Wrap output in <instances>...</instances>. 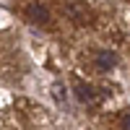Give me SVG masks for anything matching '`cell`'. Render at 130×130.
<instances>
[{"label":"cell","instance_id":"6da1fadb","mask_svg":"<svg viewBox=\"0 0 130 130\" xmlns=\"http://www.w3.org/2000/svg\"><path fill=\"white\" fill-rule=\"evenodd\" d=\"M65 16H68L73 24L83 26V24L91 21V10H89V5H83L81 0H68V3H65Z\"/></svg>","mask_w":130,"mask_h":130},{"label":"cell","instance_id":"7a4b0ae2","mask_svg":"<svg viewBox=\"0 0 130 130\" xmlns=\"http://www.w3.org/2000/svg\"><path fill=\"white\" fill-rule=\"evenodd\" d=\"M73 91H75V99H78L81 104H86V107H96V104L102 102V94L96 91L94 86H89V83H81L78 81Z\"/></svg>","mask_w":130,"mask_h":130},{"label":"cell","instance_id":"3957f363","mask_svg":"<svg viewBox=\"0 0 130 130\" xmlns=\"http://www.w3.org/2000/svg\"><path fill=\"white\" fill-rule=\"evenodd\" d=\"M26 18L37 26H50V8L42 5V3H31L26 8Z\"/></svg>","mask_w":130,"mask_h":130},{"label":"cell","instance_id":"277c9868","mask_svg":"<svg viewBox=\"0 0 130 130\" xmlns=\"http://www.w3.org/2000/svg\"><path fill=\"white\" fill-rule=\"evenodd\" d=\"M94 60H96V68H99L102 73L115 70V68H117V62H120L117 52H112V50H99V52L94 55Z\"/></svg>","mask_w":130,"mask_h":130},{"label":"cell","instance_id":"5b68a950","mask_svg":"<svg viewBox=\"0 0 130 130\" xmlns=\"http://www.w3.org/2000/svg\"><path fill=\"white\" fill-rule=\"evenodd\" d=\"M50 94H52V99H55L57 104H62L65 102V96H68V91H65V86H62V81H55L50 86Z\"/></svg>","mask_w":130,"mask_h":130},{"label":"cell","instance_id":"8992f818","mask_svg":"<svg viewBox=\"0 0 130 130\" xmlns=\"http://www.w3.org/2000/svg\"><path fill=\"white\" fill-rule=\"evenodd\" d=\"M122 130H130V112L122 115Z\"/></svg>","mask_w":130,"mask_h":130}]
</instances>
